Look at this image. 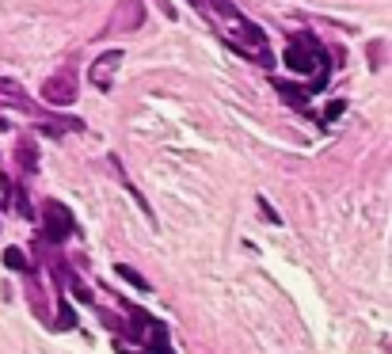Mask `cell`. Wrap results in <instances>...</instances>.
Wrapping results in <instances>:
<instances>
[{
  "mask_svg": "<svg viewBox=\"0 0 392 354\" xmlns=\"http://www.w3.org/2000/svg\"><path fill=\"white\" fill-rule=\"evenodd\" d=\"M324 58H328V53H324V46L316 42V39H309V34H293V42H289L286 53H282V61L293 72H312Z\"/></svg>",
  "mask_w": 392,
  "mask_h": 354,
  "instance_id": "1",
  "label": "cell"
},
{
  "mask_svg": "<svg viewBox=\"0 0 392 354\" xmlns=\"http://www.w3.org/2000/svg\"><path fill=\"white\" fill-rule=\"evenodd\" d=\"M118 278H126V282L129 286H137V290H148V282H145V278H141V271H134V267H126V263H118Z\"/></svg>",
  "mask_w": 392,
  "mask_h": 354,
  "instance_id": "9",
  "label": "cell"
},
{
  "mask_svg": "<svg viewBox=\"0 0 392 354\" xmlns=\"http://www.w3.org/2000/svg\"><path fill=\"white\" fill-rule=\"evenodd\" d=\"M118 65H122V50H107L103 58H96V65H91V84H96V88H110V80H115V72H118Z\"/></svg>",
  "mask_w": 392,
  "mask_h": 354,
  "instance_id": "4",
  "label": "cell"
},
{
  "mask_svg": "<svg viewBox=\"0 0 392 354\" xmlns=\"http://www.w3.org/2000/svg\"><path fill=\"white\" fill-rule=\"evenodd\" d=\"M42 225H46V240H50V244H65V240L77 232V221H72L69 206L58 198H50L42 206Z\"/></svg>",
  "mask_w": 392,
  "mask_h": 354,
  "instance_id": "2",
  "label": "cell"
},
{
  "mask_svg": "<svg viewBox=\"0 0 392 354\" xmlns=\"http://www.w3.org/2000/svg\"><path fill=\"white\" fill-rule=\"evenodd\" d=\"M343 110H347V103H343V99H335V103H331L328 110H324V122H335V118H339Z\"/></svg>",
  "mask_w": 392,
  "mask_h": 354,
  "instance_id": "12",
  "label": "cell"
},
{
  "mask_svg": "<svg viewBox=\"0 0 392 354\" xmlns=\"http://www.w3.org/2000/svg\"><path fill=\"white\" fill-rule=\"evenodd\" d=\"M15 160H20L23 172H39V145H34L31 137H20V141H15Z\"/></svg>",
  "mask_w": 392,
  "mask_h": 354,
  "instance_id": "7",
  "label": "cell"
},
{
  "mask_svg": "<svg viewBox=\"0 0 392 354\" xmlns=\"http://www.w3.org/2000/svg\"><path fill=\"white\" fill-rule=\"evenodd\" d=\"M141 20H145L141 0H122L118 12L110 15V31H134V27H141Z\"/></svg>",
  "mask_w": 392,
  "mask_h": 354,
  "instance_id": "5",
  "label": "cell"
},
{
  "mask_svg": "<svg viewBox=\"0 0 392 354\" xmlns=\"http://www.w3.org/2000/svg\"><path fill=\"white\" fill-rule=\"evenodd\" d=\"M42 99H46V103H53V107H69L72 99H77V72L61 69V72H53V77H46Z\"/></svg>",
  "mask_w": 392,
  "mask_h": 354,
  "instance_id": "3",
  "label": "cell"
},
{
  "mask_svg": "<svg viewBox=\"0 0 392 354\" xmlns=\"http://www.w3.org/2000/svg\"><path fill=\"white\" fill-rule=\"evenodd\" d=\"M274 88H278V96H282L286 107H297V110L309 107V88H301V84H286V80H274Z\"/></svg>",
  "mask_w": 392,
  "mask_h": 354,
  "instance_id": "6",
  "label": "cell"
},
{
  "mask_svg": "<svg viewBox=\"0 0 392 354\" xmlns=\"http://www.w3.org/2000/svg\"><path fill=\"white\" fill-rule=\"evenodd\" d=\"M15 210H20V217H31V202H27V194H23V187L15 191Z\"/></svg>",
  "mask_w": 392,
  "mask_h": 354,
  "instance_id": "13",
  "label": "cell"
},
{
  "mask_svg": "<svg viewBox=\"0 0 392 354\" xmlns=\"http://www.w3.org/2000/svg\"><path fill=\"white\" fill-rule=\"evenodd\" d=\"M58 328H77V316H72L69 305H61V312H58Z\"/></svg>",
  "mask_w": 392,
  "mask_h": 354,
  "instance_id": "11",
  "label": "cell"
},
{
  "mask_svg": "<svg viewBox=\"0 0 392 354\" xmlns=\"http://www.w3.org/2000/svg\"><path fill=\"white\" fill-rule=\"evenodd\" d=\"M4 267L8 271H20V274H31V263H27V255L20 248H8L4 251Z\"/></svg>",
  "mask_w": 392,
  "mask_h": 354,
  "instance_id": "8",
  "label": "cell"
},
{
  "mask_svg": "<svg viewBox=\"0 0 392 354\" xmlns=\"http://www.w3.org/2000/svg\"><path fill=\"white\" fill-rule=\"evenodd\" d=\"M210 4H213V12H217V15H232V20H236V8H232V0H210Z\"/></svg>",
  "mask_w": 392,
  "mask_h": 354,
  "instance_id": "10",
  "label": "cell"
},
{
  "mask_svg": "<svg viewBox=\"0 0 392 354\" xmlns=\"http://www.w3.org/2000/svg\"><path fill=\"white\" fill-rule=\"evenodd\" d=\"M191 4H194V8H198V12H202V4H206V0H191Z\"/></svg>",
  "mask_w": 392,
  "mask_h": 354,
  "instance_id": "15",
  "label": "cell"
},
{
  "mask_svg": "<svg viewBox=\"0 0 392 354\" xmlns=\"http://www.w3.org/2000/svg\"><path fill=\"white\" fill-rule=\"evenodd\" d=\"M259 210H263V217L270 221V225H282V217H278V213H274V206H270V202H263V198H259Z\"/></svg>",
  "mask_w": 392,
  "mask_h": 354,
  "instance_id": "14",
  "label": "cell"
}]
</instances>
